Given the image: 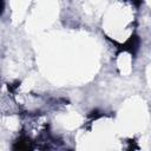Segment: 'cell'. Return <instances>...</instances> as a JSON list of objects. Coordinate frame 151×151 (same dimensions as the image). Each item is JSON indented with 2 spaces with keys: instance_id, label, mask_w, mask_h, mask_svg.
<instances>
[{
  "instance_id": "cell-1",
  "label": "cell",
  "mask_w": 151,
  "mask_h": 151,
  "mask_svg": "<svg viewBox=\"0 0 151 151\" xmlns=\"http://www.w3.org/2000/svg\"><path fill=\"white\" fill-rule=\"evenodd\" d=\"M139 38H138V35H136V34H133V35H131L130 38H129V40H126L124 44H117V46H118V52H122V51H126V52H129V53H131L132 55H134L136 53H137V51H138V48H139Z\"/></svg>"
},
{
  "instance_id": "cell-2",
  "label": "cell",
  "mask_w": 151,
  "mask_h": 151,
  "mask_svg": "<svg viewBox=\"0 0 151 151\" xmlns=\"http://www.w3.org/2000/svg\"><path fill=\"white\" fill-rule=\"evenodd\" d=\"M14 149H32L31 146V140L28 138H20L18 142H17V145H14Z\"/></svg>"
}]
</instances>
